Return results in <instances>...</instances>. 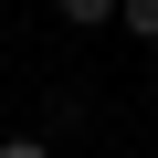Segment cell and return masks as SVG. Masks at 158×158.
<instances>
[{"mask_svg": "<svg viewBox=\"0 0 158 158\" xmlns=\"http://www.w3.org/2000/svg\"><path fill=\"white\" fill-rule=\"evenodd\" d=\"M53 11H63V32H106V21H116V0H53Z\"/></svg>", "mask_w": 158, "mask_h": 158, "instance_id": "1", "label": "cell"}, {"mask_svg": "<svg viewBox=\"0 0 158 158\" xmlns=\"http://www.w3.org/2000/svg\"><path fill=\"white\" fill-rule=\"evenodd\" d=\"M116 21H127L137 42H158V0H116Z\"/></svg>", "mask_w": 158, "mask_h": 158, "instance_id": "2", "label": "cell"}, {"mask_svg": "<svg viewBox=\"0 0 158 158\" xmlns=\"http://www.w3.org/2000/svg\"><path fill=\"white\" fill-rule=\"evenodd\" d=\"M0 158H53V148H42L32 127H21V137H0Z\"/></svg>", "mask_w": 158, "mask_h": 158, "instance_id": "3", "label": "cell"}]
</instances>
